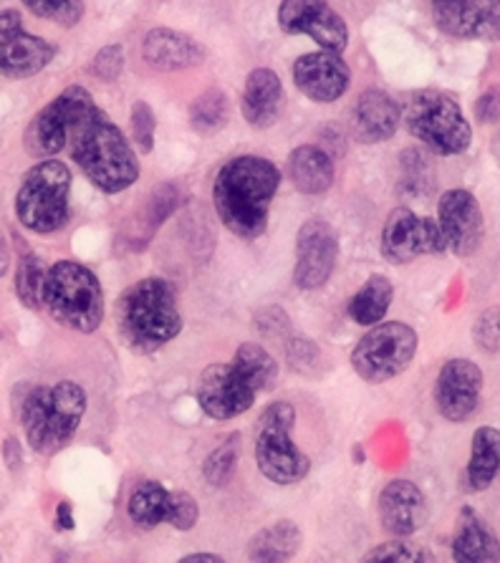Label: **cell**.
I'll return each instance as SVG.
<instances>
[{
	"instance_id": "8fae6325",
	"label": "cell",
	"mask_w": 500,
	"mask_h": 563,
	"mask_svg": "<svg viewBox=\"0 0 500 563\" xmlns=\"http://www.w3.org/2000/svg\"><path fill=\"white\" fill-rule=\"evenodd\" d=\"M91 93L84 87H69L64 89L54 101L41 109V112L31 119L23 134V147L31 157L36 159H51L69 144V132L76 114L84 107L91 104Z\"/></svg>"
},
{
	"instance_id": "7dc6e473",
	"label": "cell",
	"mask_w": 500,
	"mask_h": 563,
	"mask_svg": "<svg viewBox=\"0 0 500 563\" xmlns=\"http://www.w3.org/2000/svg\"><path fill=\"white\" fill-rule=\"evenodd\" d=\"M432 3H440V0H432Z\"/></svg>"
},
{
	"instance_id": "f1b7e54d",
	"label": "cell",
	"mask_w": 500,
	"mask_h": 563,
	"mask_svg": "<svg viewBox=\"0 0 500 563\" xmlns=\"http://www.w3.org/2000/svg\"><path fill=\"white\" fill-rule=\"evenodd\" d=\"M392 298H395V288L389 284V278L381 276V273H375V276H369L367 284L352 296L349 301L352 321L367 329L377 327V323L385 321L389 306H392Z\"/></svg>"
},
{
	"instance_id": "f35d334b",
	"label": "cell",
	"mask_w": 500,
	"mask_h": 563,
	"mask_svg": "<svg viewBox=\"0 0 500 563\" xmlns=\"http://www.w3.org/2000/svg\"><path fill=\"white\" fill-rule=\"evenodd\" d=\"M132 136L142 152L155 147V114H152V109L144 101H137L132 109Z\"/></svg>"
},
{
	"instance_id": "8992f818",
	"label": "cell",
	"mask_w": 500,
	"mask_h": 563,
	"mask_svg": "<svg viewBox=\"0 0 500 563\" xmlns=\"http://www.w3.org/2000/svg\"><path fill=\"white\" fill-rule=\"evenodd\" d=\"M15 218L36 235H51L69 223L71 173L64 162L41 159L23 175L15 192Z\"/></svg>"
},
{
	"instance_id": "cb8c5ba5",
	"label": "cell",
	"mask_w": 500,
	"mask_h": 563,
	"mask_svg": "<svg viewBox=\"0 0 500 563\" xmlns=\"http://www.w3.org/2000/svg\"><path fill=\"white\" fill-rule=\"evenodd\" d=\"M205 58V51L198 41L185 33L157 29L144 38V62L163 71H177V68L198 66Z\"/></svg>"
},
{
	"instance_id": "b9f144b4",
	"label": "cell",
	"mask_w": 500,
	"mask_h": 563,
	"mask_svg": "<svg viewBox=\"0 0 500 563\" xmlns=\"http://www.w3.org/2000/svg\"><path fill=\"white\" fill-rule=\"evenodd\" d=\"M476 114H478L480 122H486V124L496 122V119L500 117V87L482 93V97L478 99Z\"/></svg>"
},
{
	"instance_id": "d4e9b609",
	"label": "cell",
	"mask_w": 500,
	"mask_h": 563,
	"mask_svg": "<svg viewBox=\"0 0 500 563\" xmlns=\"http://www.w3.org/2000/svg\"><path fill=\"white\" fill-rule=\"evenodd\" d=\"M303 545V533L293 520H276L253 536L248 541L251 563H291L299 556Z\"/></svg>"
},
{
	"instance_id": "3957f363",
	"label": "cell",
	"mask_w": 500,
	"mask_h": 563,
	"mask_svg": "<svg viewBox=\"0 0 500 563\" xmlns=\"http://www.w3.org/2000/svg\"><path fill=\"white\" fill-rule=\"evenodd\" d=\"M87 391L71 379L31 387L19 405L25 445L41 457L58 455L71 445L84 422V415H87Z\"/></svg>"
},
{
	"instance_id": "e575fe53",
	"label": "cell",
	"mask_w": 500,
	"mask_h": 563,
	"mask_svg": "<svg viewBox=\"0 0 500 563\" xmlns=\"http://www.w3.org/2000/svg\"><path fill=\"white\" fill-rule=\"evenodd\" d=\"M33 15L71 29L81 21L84 0H21Z\"/></svg>"
},
{
	"instance_id": "7402d4cb",
	"label": "cell",
	"mask_w": 500,
	"mask_h": 563,
	"mask_svg": "<svg viewBox=\"0 0 500 563\" xmlns=\"http://www.w3.org/2000/svg\"><path fill=\"white\" fill-rule=\"evenodd\" d=\"M354 134L364 144H377L389 140L402 122V109L385 91L369 89L357 99L352 112Z\"/></svg>"
},
{
	"instance_id": "ab89813d",
	"label": "cell",
	"mask_w": 500,
	"mask_h": 563,
	"mask_svg": "<svg viewBox=\"0 0 500 563\" xmlns=\"http://www.w3.org/2000/svg\"><path fill=\"white\" fill-rule=\"evenodd\" d=\"M122 68H124L122 46L101 48L95 58V64H91V71H95L101 81H114L116 76L122 74Z\"/></svg>"
},
{
	"instance_id": "52a82bcc",
	"label": "cell",
	"mask_w": 500,
	"mask_h": 563,
	"mask_svg": "<svg viewBox=\"0 0 500 563\" xmlns=\"http://www.w3.org/2000/svg\"><path fill=\"white\" fill-rule=\"evenodd\" d=\"M296 424V407L286 399L270 402L256 424V465L260 475L278 488H291L309 477L311 457L296 445L291 432Z\"/></svg>"
},
{
	"instance_id": "2e32d148",
	"label": "cell",
	"mask_w": 500,
	"mask_h": 563,
	"mask_svg": "<svg viewBox=\"0 0 500 563\" xmlns=\"http://www.w3.org/2000/svg\"><path fill=\"white\" fill-rule=\"evenodd\" d=\"M482 372L470 360H451L443 364L435 382V407L443 420L460 424L478 412L482 397Z\"/></svg>"
},
{
	"instance_id": "4fadbf2b",
	"label": "cell",
	"mask_w": 500,
	"mask_h": 563,
	"mask_svg": "<svg viewBox=\"0 0 500 563\" xmlns=\"http://www.w3.org/2000/svg\"><path fill=\"white\" fill-rule=\"evenodd\" d=\"M338 261V235L324 218H309L296 235L293 284L303 291H319L332 278Z\"/></svg>"
},
{
	"instance_id": "1f68e13d",
	"label": "cell",
	"mask_w": 500,
	"mask_h": 563,
	"mask_svg": "<svg viewBox=\"0 0 500 563\" xmlns=\"http://www.w3.org/2000/svg\"><path fill=\"white\" fill-rule=\"evenodd\" d=\"M238 463L241 434L235 432L225 442H220V445L205 457V463H202V477H205V483L213 485V488H225V485L233 481L235 471H238Z\"/></svg>"
},
{
	"instance_id": "d590c367",
	"label": "cell",
	"mask_w": 500,
	"mask_h": 563,
	"mask_svg": "<svg viewBox=\"0 0 500 563\" xmlns=\"http://www.w3.org/2000/svg\"><path fill=\"white\" fill-rule=\"evenodd\" d=\"M402 183L404 190L410 195H427L432 190V169L427 165V157L418 150L404 152L402 157Z\"/></svg>"
},
{
	"instance_id": "484cf974",
	"label": "cell",
	"mask_w": 500,
	"mask_h": 563,
	"mask_svg": "<svg viewBox=\"0 0 500 563\" xmlns=\"http://www.w3.org/2000/svg\"><path fill=\"white\" fill-rule=\"evenodd\" d=\"M288 177L303 195H324L334 185V162L321 147L303 144L288 157Z\"/></svg>"
},
{
	"instance_id": "30bf717a",
	"label": "cell",
	"mask_w": 500,
	"mask_h": 563,
	"mask_svg": "<svg viewBox=\"0 0 500 563\" xmlns=\"http://www.w3.org/2000/svg\"><path fill=\"white\" fill-rule=\"evenodd\" d=\"M445 238L437 220L422 218L410 208H395L381 228V255L392 266H407V263L422 258V255L445 253Z\"/></svg>"
},
{
	"instance_id": "60d3db41",
	"label": "cell",
	"mask_w": 500,
	"mask_h": 563,
	"mask_svg": "<svg viewBox=\"0 0 500 563\" xmlns=\"http://www.w3.org/2000/svg\"><path fill=\"white\" fill-rule=\"evenodd\" d=\"M286 356H288V362L293 364L296 372H309L311 366L319 362V346L309 339L296 336V339L288 341Z\"/></svg>"
},
{
	"instance_id": "f6af8a7d",
	"label": "cell",
	"mask_w": 500,
	"mask_h": 563,
	"mask_svg": "<svg viewBox=\"0 0 500 563\" xmlns=\"http://www.w3.org/2000/svg\"><path fill=\"white\" fill-rule=\"evenodd\" d=\"M8 268H11V245H8V238L0 228V278L5 276Z\"/></svg>"
},
{
	"instance_id": "603a6c76",
	"label": "cell",
	"mask_w": 500,
	"mask_h": 563,
	"mask_svg": "<svg viewBox=\"0 0 500 563\" xmlns=\"http://www.w3.org/2000/svg\"><path fill=\"white\" fill-rule=\"evenodd\" d=\"M284 109V87L276 71L256 68L248 74L243 89V117L256 130L276 124Z\"/></svg>"
},
{
	"instance_id": "f546056e",
	"label": "cell",
	"mask_w": 500,
	"mask_h": 563,
	"mask_svg": "<svg viewBox=\"0 0 500 563\" xmlns=\"http://www.w3.org/2000/svg\"><path fill=\"white\" fill-rule=\"evenodd\" d=\"M233 366L243 374V379L248 382L258 395L274 389L278 384V377H281L278 362L270 356L268 349L260 344H251V341H245V344L235 349Z\"/></svg>"
},
{
	"instance_id": "277c9868",
	"label": "cell",
	"mask_w": 500,
	"mask_h": 563,
	"mask_svg": "<svg viewBox=\"0 0 500 563\" xmlns=\"http://www.w3.org/2000/svg\"><path fill=\"white\" fill-rule=\"evenodd\" d=\"M116 329L126 349L155 354L180 336L182 313L169 280L149 276L124 288L116 301Z\"/></svg>"
},
{
	"instance_id": "e0dca14e",
	"label": "cell",
	"mask_w": 500,
	"mask_h": 563,
	"mask_svg": "<svg viewBox=\"0 0 500 563\" xmlns=\"http://www.w3.org/2000/svg\"><path fill=\"white\" fill-rule=\"evenodd\" d=\"M437 225L443 230L447 251H453L457 258H470L480 251L486 220L473 192L447 190L437 202Z\"/></svg>"
},
{
	"instance_id": "7a4b0ae2",
	"label": "cell",
	"mask_w": 500,
	"mask_h": 563,
	"mask_svg": "<svg viewBox=\"0 0 500 563\" xmlns=\"http://www.w3.org/2000/svg\"><path fill=\"white\" fill-rule=\"evenodd\" d=\"M69 147L76 165L101 192H124L140 180V162L132 144L95 101L76 114Z\"/></svg>"
},
{
	"instance_id": "83f0119b",
	"label": "cell",
	"mask_w": 500,
	"mask_h": 563,
	"mask_svg": "<svg viewBox=\"0 0 500 563\" xmlns=\"http://www.w3.org/2000/svg\"><path fill=\"white\" fill-rule=\"evenodd\" d=\"M169 496H173V490H167L163 483L144 481L126 500V516L142 531H155L157 526H167Z\"/></svg>"
},
{
	"instance_id": "9c48e42d",
	"label": "cell",
	"mask_w": 500,
	"mask_h": 563,
	"mask_svg": "<svg viewBox=\"0 0 500 563\" xmlns=\"http://www.w3.org/2000/svg\"><path fill=\"white\" fill-rule=\"evenodd\" d=\"M418 331L402 321H381L352 349V369L367 384H385L410 369L418 354Z\"/></svg>"
},
{
	"instance_id": "836d02e7",
	"label": "cell",
	"mask_w": 500,
	"mask_h": 563,
	"mask_svg": "<svg viewBox=\"0 0 500 563\" xmlns=\"http://www.w3.org/2000/svg\"><path fill=\"white\" fill-rule=\"evenodd\" d=\"M359 563H435V559L418 543L407 539H392L367 551Z\"/></svg>"
},
{
	"instance_id": "4316f807",
	"label": "cell",
	"mask_w": 500,
	"mask_h": 563,
	"mask_svg": "<svg viewBox=\"0 0 500 563\" xmlns=\"http://www.w3.org/2000/svg\"><path fill=\"white\" fill-rule=\"evenodd\" d=\"M500 475V430L482 424L473 432L470 457L465 465V485L473 493L488 490Z\"/></svg>"
},
{
	"instance_id": "5b68a950",
	"label": "cell",
	"mask_w": 500,
	"mask_h": 563,
	"mask_svg": "<svg viewBox=\"0 0 500 563\" xmlns=\"http://www.w3.org/2000/svg\"><path fill=\"white\" fill-rule=\"evenodd\" d=\"M44 309L64 329L95 334L104 323V291L97 273L79 261H56L46 271Z\"/></svg>"
},
{
	"instance_id": "8d00e7d4",
	"label": "cell",
	"mask_w": 500,
	"mask_h": 563,
	"mask_svg": "<svg viewBox=\"0 0 500 563\" xmlns=\"http://www.w3.org/2000/svg\"><path fill=\"white\" fill-rule=\"evenodd\" d=\"M198 520H200L198 498L190 496V493H185V490H173V496H169L167 526H173L175 531L188 533L195 526H198Z\"/></svg>"
},
{
	"instance_id": "7bdbcfd3",
	"label": "cell",
	"mask_w": 500,
	"mask_h": 563,
	"mask_svg": "<svg viewBox=\"0 0 500 563\" xmlns=\"http://www.w3.org/2000/svg\"><path fill=\"white\" fill-rule=\"evenodd\" d=\"M56 531H74L76 520H74V506L69 500H62L56 506V516H54Z\"/></svg>"
},
{
	"instance_id": "d6986e66",
	"label": "cell",
	"mask_w": 500,
	"mask_h": 563,
	"mask_svg": "<svg viewBox=\"0 0 500 563\" xmlns=\"http://www.w3.org/2000/svg\"><path fill=\"white\" fill-rule=\"evenodd\" d=\"M293 81L303 97L319 101V104H332V101L342 99L346 89H349L352 74L342 54L316 51V54L301 56L293 64Z\"/></svg>"
},
{
	"instance_id": "bcb514c9",
	"label": "cell",
	"mask_w": 500,
	"mask_h": 563,
	"mask_svg": "<svg viewBox=\"0 0 500 563\" xmlns=\"http://www.w3.org/2000/svg\"><path fill=\"white\" fill-rule=\"evenodd\" d=\"M177 563H225V559L218 556V553L200 551V553H190V556H182Z\"/></svg>"
},
{
	"instance_id": "4dcf8cb0",
	"label": "cell",
	"mask_w": 500,
	"mask_h": 563,
	"mask_svg": "<svg viewBox=\"0 0 500 563\" xmlns=\"http://www.w3.org/2000/svg\"><path fill=\"white\" fill-rule=\"evenodd\" d=\"M46 266L36 253H21L19 266H15V296L25 309H41L44 306V284H46Z\"/></svg>"
},
{
	"instance_id": "ffe728a7",
	"label": "cell",
	"mask_w": 500,
	"mask_h": 563,
	"mask_svg": "<svg viewBox=\"0 0 500 563\" xmlns=\"http://www.w3.org/2000/svg\"><path fill=\"white\" fill-rule=\"evenodd\" d=\"M435 19L447 36L500 38V0H440L435 3Z\"/></svg>"
},
{
	"instance_id": "ee69618b",
	"label": "cell",
	"mask_w": 500,
	"mask_h": 563,
	"mask_svg": "<svg viewBox=\"0 0 500 563\" xmlns=\"http://www.w3.org/2000/svg\"><path fill=\"white\" fill-rule=\"evenodd\" d=\"M3 460L5 465L11 467V471H19V467L23 465V448L21 442L15 438H5L3 442Z\"/></svg>"
},
{
	"instance_id": "ba28073f",
	"label": "cell",
	"mask_w": 500,
	"mask_h": 563,
	"mask_svg": "<svg viewBox=\"0 0 500 563\" xmlns=\"http://www.w3.org/2000/svg\"><path fill=\"white\" fill-rule=\"evenodd\" d=\"M402 122L414 140L443 157L463 155L473 142V130L460 104L437 89L414 91L402 109Z\"/></svg>"
},
{
	"instance_id": "d6a6232c",
	"label": "cell",
	"mask_w": 500,
	"mask_h": 563,
	"mask_svg": "<svg viewBox=\"0 0 500 563\" xmlns=\"http://www.w3.org/2000/svg\"><path fill=\"white\" fill-rule=\"evenodd\" d=\"M227 122V99L223 91L210 89L200 93L190 107V124L202 134L218 132Z\"/></svg>"
},
{
	"instance_id": "44dd1931",
	"label": "cell",
	"mask_w": 500,
	"mask_h": 563,
	"mask_svg": "<svg viewBox=\"0 0 500 563\" xmlns=\"http://www.w3.org/2000/svg\"><path fill=\"white\" fill-rule=\"evenodd\" d=\"M455 563H500V539L476 508L463 506L451 543Z\"/></svg>"
},
{
	"instance_id": "7c38bea8",
	"label": "cell",
	"mask_w": 500,
	"mask_h": 563,
	"mask_svg": "<svg viewBox=\"0 0 500 563\" xmlns=\"http://www.w3.org/2000/svg\"><path fill=\"white\" fill-rule=\"evenodd\" d=\"M195 397L202 412L210 420L227 422L248 412L256 405L258 391L243 379V374L235 369L233 362H215L202 369Z\"/></svg>"
},
{
	"instance_id": "9a60e30c",
	"label": "cell",
	"mask_w": 500,
	"mask_h": 563,
	"mask_svg": "<svg viewBox=\"0 0 500 563\" xmlns=\"http://www.w3.org/2000/svg\"><path fill=\"white\" fill-rule=\"evenodd\" d=\"M278 25L288 36H309L334 54H342L349 44L344 19L324 0H284L278 8Z\"/></svg>"
},
{
	"instance_id": "5bb4252c",
	"label": "cell",
	"mask_w": 500,
	"mask_h": 563,
	"mask_svg": "<svg viewBox=\"0 0 500 563\" xmlns=\"http://www.w3.org/2000/svg\"><path fill=\"white\" fill-rule=\"evenodd\" d=\"M56 48L46 38L23 29L21 13L8 8L0 11V76L31 79L54 62Z\"/></svg>"
},
{
	"instance_id": "74e56055",
	"label": "cell",
	"mask_w": 500,
	"mask_h": 563,
	"mask_svg": "<svg viewBox=\"0 0 500 563\" xmlns=\"http://www.w3.org/2000/svg\"><path fill=\"white\" fill-rule=\"evenodd\" d=\"M473 339L486 354L500 352V306H490L473 323Z\"/></svg>"
},
{
	"instance_id": "ac0fdd59",
	"label": "cell",
	"mask_w": 500,
	"mask_h": 563,
	"mask_svg": "<svg viewBox=\"0 0 500 563\" xmlns=\"http://www.w3.org/2000/svg\"><path fill=\"white\" fill-rule=\"evenodd\" d=\"M377 510L381 531L392 539H412L425 528L430 518L427 496L418 483L407 481V477H395L381 488Z\"/></svg>"
},
{
	"instance_id": "6da1fadb",
	"label": "cell",
	"mask_w": 500,
	"mask_h": 563,
	"mask_svg": "<svg viewBox=\"0 0 500 563\" xmlns=\"http://www.w3.org/2000/svg\"><path fill=\"white\" fill-rule=\"evenodd\" d=\"M281 173L266 157L243 155L220 167L213 185L215 212L233 235L256 241L268 228L270 202H274Z\"/></svg>"
}]
</instances>
